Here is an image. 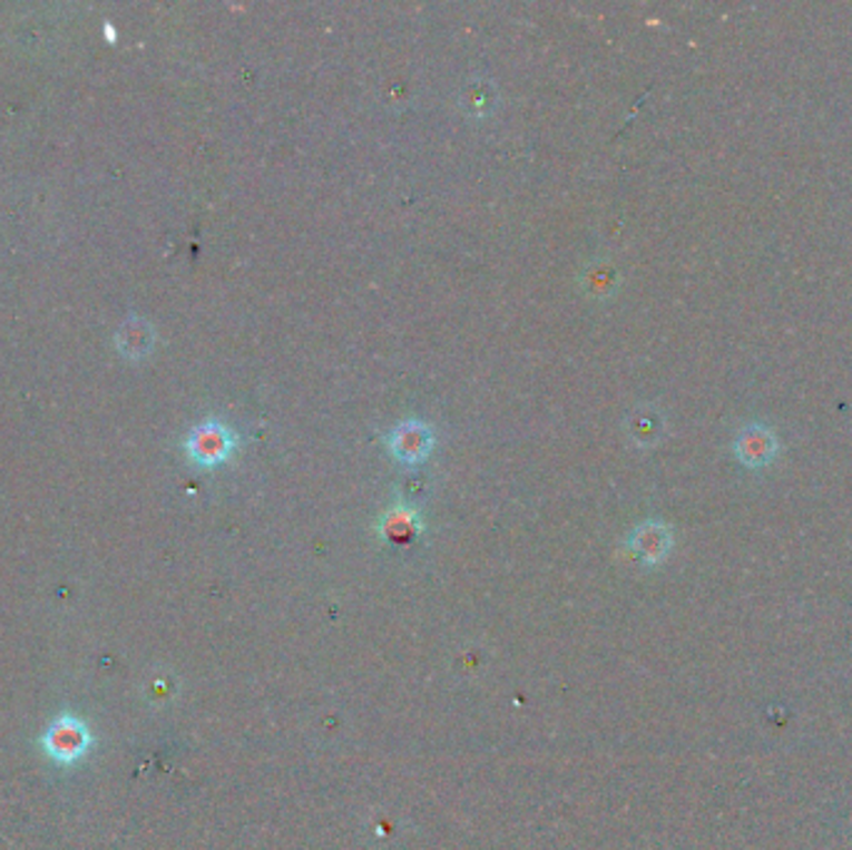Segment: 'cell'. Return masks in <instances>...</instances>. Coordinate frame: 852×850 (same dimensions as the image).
Here are the masks:
<instances>
[{"mask_svg": "<svg viewBox=\"0 0 852 850\" xmlns=\"http://www.w3.org/2000/svg\"><path fill=\"white\" fill-rule=\"evenodd\" d=\"M237 439L225 424L205 422L193 429L187 437V455L199 467H217L229 459L235 451Z\"/></svg>", "mask_w": 852, "mask_h": 850, "instance_id": "1", "label": "cell"}, {"mask_svg": "<svg viewBox=\"0 0 852 850\" xmlns=\"http://www.w3.org/2000/svg\"><path fill=\"white\" fill-rule=\"evenodd\" d=\"M777 449H781L777 437L773 429L765 424H748L735 437V457H738L741 465L751 469H763L771 465L777 457Z\"/></svg>", "mask_w": 852, "mask_h": 850, "instance_id": "2", "label": "cell"}, {"mask_svg": "<svg viewBox=\"0 0 852 850\" xmlns=\"http://www.w3.org/2000/svg\"><path fill=\"white\" fill-rule=\"evenodd\" d=\"M389 451L402 461V465H419L431 455V447H434V434L431 429L422 422H409L399 424L392 434H389Z\"/></svg>", "mask_w": 852, "mask_h": 850, "instance_id": "3", "label": "cell"}, {"mask_svg": "<svg viewBox=\"0 0 852 850\" xmlns=\"http://www.w3.org/2000/svg\"><path fill=\"white\" fill-rule=\"evenodd\" d=\"M634 547L646 561H660L663 556L668 554L670 534L663 524H644V527L636 531Z\"/></svg>", "mask_w": 852, "mask_h": 850, "instance_id": "4", "label": "cell"}, {"mask_svg": "<svg viewBox=\"0 0 852 850\" xmlns=\"http://www.w3.org/2000/svg\"><path fill=\"white\" fill-rule=\"evenodd\" d=\"M86 741H88L86 731H82L76 721H72L68 729L60 723V726H56V729L50 731L48 749L56 753L58 759L70 761V759H76V755L82 751V746H86Z\"/></svg>", "mask_w": 852, "mask_h": 850, "instance_id": "5", "label": "cell"}, {"mask_svg": "<svg viewBox=\"0 0 852 850\" xmlns=\"http://www.w3.org/2000/svg\"><path fill=\"white\" fill-rule=\"evenodd\" d=\"M663 432V419L658 414L650 412V409H644L638 412L634 419H630V434H634L636 442H658V437Z\"/></svg>", "mask_w": 852, "mask_h": 850, "instance_id": "6", "label": "cell"}, {"mask_svg": "<svg viewBox=\"0 0 852 850\" xmlns=\"http://www.w3.org/2000/svg\"><path fill=\"white\" fill-rule=\"evenodd\" d=\"M489 82H473L467 88L464 105L471 115H487L489 105L493 102V96H489Z\"/></svg>", "mask_w": 852, "mask_h": 850, "instance_id": "7", "label": "cell"}]
</instances>
